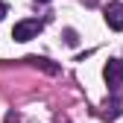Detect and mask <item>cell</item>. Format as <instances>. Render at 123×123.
I'll use <instances>...</instances> for the list:
<instances>
[{"mask_svg":"<svg viewBox=\"0 0 123 123\" xmlns=\"http://www.w3.org/2000/svg\"><path fill=\"white\" fill-rule=\"evenodd\" d=\"M103 76H105V82H109V88H120L123 85V59H111L109 65L103 68Z\"/></svg>","mask_w":123,"mask_h":123,"instance_id":"obj_2","label":"cell"},{"mask_svg":"<svg viewBox=\"0 0 123 123\" xmlns=\"http://www.w3.org/2000/svg\"><path fill=\"white\" fill-rule=\"evenodd\" d=\"M103 114L109 117V120L120 117V114H123V94H114V97L105 100V103H103Z\"/></svg>","mask_w":123,"mask_h":123,"instance_id":"obj_4","label":"cell"},{"mask_svg":"<svg viewBox=\"0 0 123 123\" xmlns=\"http://www.w3.org/2000/svg\"><path fill=\"white\" fill-rule=\"evenodd\" d=\"M105 24L114 32H123V3H109L105 6Z\"/></svg>","mask_w":123,"mask_h":123,"instance_id":"obj_3","label":"cell"},{"mask_svg":"<svg viewBox=\"0 0 123 123\" xmlns=\"http://www.w3.org/2000/svg\"><path fill=\"white\" fill-rule=\"evenodd\" d=\"M38 3H47V0H38Z\"/></svg>","mask_w":123,"mask_h":123,"instance_id":"obj_8","label":"cell"},{"mask_svg":"<svg viewBox=\"0 0 123 123\" xmlns=\"http://www.w3.org/2000/svg\"><path fill=\"white\" fill-rule=\"evenodd\" d=\"M3 15H6V3L0 0V21H3Z\"/></svg>","mask_w":123,"mask_h":123,"instance_id":"obj_6","label":"cell"},{"mask_svg":"<svg viewBox=\"0 0 123 123\" xmlns=\"http://www.w3.org/2000/svg\"><path fill=\"white\" fill-rule=\"evenodd\" d=\"M41 21H35V18H26V21H18L12 26V38L15 41H29V38H35L38 32H41Z\"/></svg>","mask_w":123,"mask_h":123,"instance_id":"obj_1","label":"cell"},{"mask_svg":"<svg viewBox=\"0 0 123 123\" xmlns=\"http://www.w3.org/2000/svg\"><path fill=\"white\" fill-rule=\"evenodd\" d=\"M82 3H88V6H97V0H82Z\"/></svg>","mask_w":123,"mask_h":123,"instance_id":"obj_7","label":"cell"},{"mask_svg":"<svg viewBox=\"0 0 123 123\" xmlns=\"http://www.w3.org/2000/svg\"><path fill=\"white\" fill-rule=\"evenodd\" d=\"M65 41H68V44H76V32H73V29H68V32H65Z\"/></svg>","mask_w":123,"mask_h":123,"instance_id":"obj_5","label":"cell"}]
</instances>
